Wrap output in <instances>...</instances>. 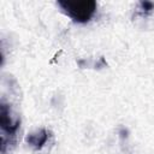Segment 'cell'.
Listing matches in <instances>:
<instances>
[{"label":"cell","instance_id":"cell-1","mask_svg":"<svg viewBox=\"0 0 154 154\" xmlns=\"http://www.w3.org/2000/svg\"><path fill=\"white\" fill-rule=\"evenodd\" d=\"M20 125V117L16 113L11 105L4 100L0 102V128H1V152L6 154L7 149L16 144L17 132Z\"/></svg>","mask_w":154,"mask_h":154},{"label":"cell","instance_id":"cell-2","mask_svg":"<svg viewBox=\"0 0 154 154\" xmlns=\"http://www.w3.org/2000/svg\"><path fill=\"white\" fill-rule=\"evenodd\" d=\"M58 6L61 11L67 14L76 23H87L95 14L97 4L94 0H81V1H70V0H59Z\"/></svg>","mask_w":154,"mask_h":154},{"label":"cell","instance_id":"cell-3","mask_svg":"<svg viewBox=\"0 0 154 154\" xmlns=\"http://www.w3.org/2000/svg\"><path fill=\"white\" fill-rule=\"evenodd\" d=\"M48 136H49V132L47 129H38L34 132H30L26 135L25 137V141L26 143L34 149V150H40L43 148V146L47 143L48 141Z\"/></svg>","mask_w":154,"mask_h":154},{"label":"cell","instance_id":"cell-4","mask_svg":"<svg viewBox=\"0 0 154 154\" xmlns=\"http://www.w3.org/2000/svg\"><path fill=\"white\" fill-rule=\"evenodd\" d=\"M154 11V2L150 1H140L138 2V13L141 16L150 14Z\"/></svg>","mask_w":154,"mask_h":154}]
</instances>
